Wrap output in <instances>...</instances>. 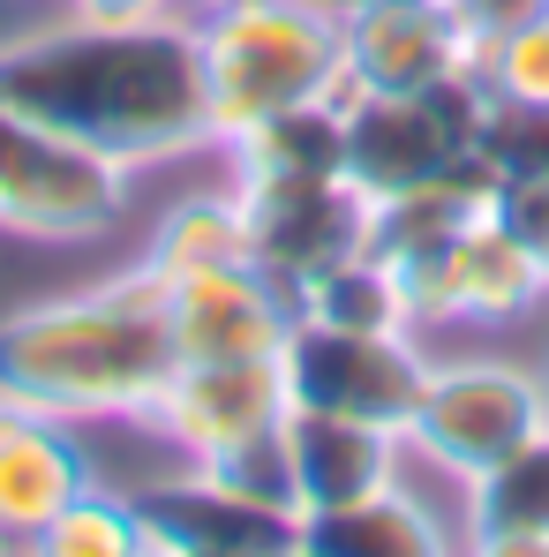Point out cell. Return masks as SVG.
Here are the masks:
<instances>
[{
    "instance_id": "obj_19",
    "label": "cell",
    "mask_w": 549,
    "mask_h": 557,
    "mask_svg": "<svg viewBox=\"0 0 549 557\" xmlns=\"http://www.w3.org/2000/svg\"><path fill=\"white\" fill-rule=\"evenodd\" d=\"M301 317L309 324H332V332H414V309H407V286L391 264H376V257H347V264H332V272L316 278V286H301ZM422 339V332H414Z\"/></svg>"
},
{
    "instance_id": "obj_2",
    "label": "cell",
    "mask_w": 549,
    "mask_h": 557,
    "mask_svg": "<svg viewBox=\"0 0 549 557\" xmlns=\"http://www.w3.org/2000/svg\"><path fill=\"white\" fill-rule=\"evenodd\" d=\"M174 370L166 286L144 264L0 317V392L76 430L151 414Z\"/></svg>"
},
{
    "instance_id": "obj_25",
    "label": "cell",
    "mask_w": 549,
    "mask_h": 557,
    "mask_svg": "<svg viewBox=\"0 0 549 557\" xmlns=\"http://www.w3.org/2000/svg\"><path fill=\"white\" fill-rule=\"evenodd\" d=\"M76 23H182L196 0H61Z\"/></svg>"
},
{
    "instance_id": "obj_10",
    "label": "cell",
    "mask_w": 549,
    "mask_h": 557,
    "mask_svg": "<svg viewBox=\"0 0 549 557\" xmlns=\"http://www.w3.org/2000/svg\"><path fill=\"white\" fill-rule=\"evenodd\" d=\"M249 211V249L257 264L301 301V286L369 249V196L347 174L339 182H234Z\"/></svg>"
},
{
    "instance_id": "obj_26",
    "label": "cell",
    "mask_w": 549,
    "mask_h": 557,
    "mask_svg": "<svg viewBox=\"0 0 549 557\" xmlns=\"http://www.w3.org/2000/svg\"><path fill=\"white\" fill-rule=\"evenodd\" d=\"M459 557H549V535H466Z\"/></svg>"
},
{
    "instance_id": "obj_1",
    "label": "cell",
    "mask_w": 549,
    "mask_h": 557,
    "mask_svg": "<svg viewBox=\"0 0 549 557\" xmlns=\"http://www.w3.org/2000/svg\"><path fill=\"white\" fill-rule=\"evenodd\" d=\"M0 106L91 144L113 166H159L211 144L203 61L182 23H46L0 46Z\"/></svg>"
},
{
    "instance_id": "obj_15",
    "label": "cell",
    "mask_w": 549,
    "mask_h": 557,
    "mask_svg": "<svg viewBox=\"0 0 549 557\" xmlns=\"http://www.w3.org/2000/svg\"><path fill=\"white\" fill-rule=\"evenodd\" d=\"M278 467H286L294 512L309 520V512H339V505H362L376 490H391L407 474V437L354 422V414H332V407H286Z\"/></svg>"
},
{
    "instance_id": "obj_20",
    "label": "cell",
    "mask_w": 549,
    "mask_h": 557,
    "mask_svg": "<svg viewBox=\"0 0 549 557\" xmlns=\"http://www.w3.org/2000/svg\"><path fill=\"white\" fill-rule=\"evenodd\" d=\"M466 535H549V430L466 482Z\"/></svg>"
},
{
    "instance_id": "obj_21",
    "label": "cell",
    "mask_w": 549,
    "mask_h": 557,
    "mask_svg": "<svg viewBox=\"0 0 549 557\" xmlns=\"http://www.w3.org/2000/svg\"><path fill=\"white\" fill-rule=\"evenodd\" d=\"M38 557H159V535H151L136 490L91 482V490L38 535Z\"/></svg>"
},
{
    "instance_id": "obj_9",
    "label": "cell",
    "mask_w": 549,
    "mask_h": 557,
    "mask_svg": "<svg viewBox=\"0 0 549 557\" xmlns=\"http://www.w3.org/2000/svg\"><path fill=\"white\" fill-rule=\"evenodd\" d=\"M278 362H286L294 407H332V414H354V422L407 437L422 384H429V339H414V332H332V324L301 317Z\"/></svg>"
},
{
    "instance_id": "obj_7",
    "label": "cell",
    "mask_w": 549,
    "mask_h": 557,
    "mask_svg": "<svg viewBox=\"0 0 549 557\" xmlns=\"http://www.w3.org/2000/svg\"><path fill=\"white\" fill-rule=\"evenodd\" d=\"M128 211V166L0 106V234L15 242H98Z\"/></svg>"
},
{
    "instance_id": "obj_23",
    "label": "cell",
    "mask_w": 549,
    "mask_h": 557,
    "mask_svg": "<svg viewBox=\"0 0 549 557\" xmlns=\"http://www.w3.org/2000/svg\"><path fill=\"white\" fill-rule=\"evenodd\" d=\"M482 159H489L497 188L504 182H549V113L497 106L489 128H482Z\"/></svg>"
},
{
    "instance_id": "obj_14",
    "label": "cell",
    "mask_w": 549,
    "mask_h": 557,
    "mask_svg": "<svg viewBox=\"0 0 549 557\" xmlns=\"http://www.w3.org/2000/svg\"><path fill=\"white\" fill-rule=\"evenodd\" d=\"M347 91L369 98H422L466 76V30L452 0H362L339 23Z\"/></svg>"
},
{
    "instance_id": "obj_29",
    "label": "cell",
    "mask_w": 549,
    "mask_h": 557,
    "mask_svg": "<svg viewBox=\"0 0 549 557\" xmlns=\"http://www.w3.org/2000/svg\"><path fill=\"white\" fill-rule=\"evenodd\" d=\"M286 557H309V550H286Z\"/></svg>"
},
{
    "instance_id": "obj_8",
    "label": "cell",
    "mask_w": 549,
    "mask_h": 557,
    "mask_svg": "<svg viewBox=\"0 0 549 557\" xmlns=\"http://www.w3.org/2000/svg\"><path fill=\"white\" fill-rule=\"evenodd\" d=\"M294 392H286V362L257 355V362H182L166 376V392L151 399V430L182 467H234L278 445Z\"/></svg>"
},
{
    "instance_id": "obj_27",
    "label": "cell",
    "mask_w": 549,
    "mask_h": 557,
    "mask_svg": "<svg viewBox=\"0 0 549 557\" xmlns=\"http://www.w3.org/2000/svg\"><path fill=\"white\" fill-rule=\"evenodd\" d=\"M535 384H542V407H549V347L535 355Z\"/></svg>"
},
{
    "instance_id": "obj_24",
    "label": "cell",
    "mask_w": 549,
    "mask_h": 557,
    "mask_svg": "<svg viewBox=\"0 0 549 557\" xmlns=\"http://www.w3.org/2000/svg\"><path fill=\"white\" fill-rule=\"evenodd\" d=\"M497 211L520 226V242L542 257V272H549V182H504L497 188Z\"/></svg>"
},
{
    "instance_id": "obj_11",
    "label": "cell",
    "mask_w": 549,
    "mask_h": 557,
    "mask_svg": "<svg viewBox=\"0 0 549 557\" xmlns=\"http://www.w3.org/2000/svg\"><path fill=\"white\" fill-rule=\"evenodd\" d=\"M159 286H166L174 362H257V355H286V339L301 324V301L264 264H226V272L159 278Z\"/></svg>"
},
{
    "instance_id": "obj_16",
    "label": "cell",
    "mask_w": 549,
    "mask_h": 557,
    "mask_svg": "<svg viewBox=\"0 0 549 557\" xmlns=\"http://www.w3.org/2000/svg\"><path fill=\"white\" fill-rule=\"evenodd\" d=\"M301 550L309 557H459V520H437L399 474L391 490H376L362 505L309 512Z\"/></svg>"
},
{
    "instance_id": "obj_6",
    "label": "cell",
    "mask_w": 549,
    "mask_h": 557,
    "mask_svg": "<svg viewBox=\"0 0 549 557\" xmlns=\"http://www.w3.org/2000/svg\"><path fill=\"white\" fill-rule=\"evenodd\" d=\"M347 182L369 203L407 196V188L452 174L459 159L482 151V128L497 113V98L482 91V76H452L422 98H369L347 91Z\"/></svg>"
},
{
    "instance_id": "obj_12",
    "label": "cell",
    "mask_w": 549,
    "mask_h": 557,
    "mask_svg": "<svg viewBox=\"0 0 549 557\" xmlns=\"http://www.w3.org/2000/svg\"><path fill=\"white\" fill-rule=\"evenodd\" d=\"M98 482L91 430L38 414L0 392V557L38 550V535Z\"/></svg>"
},
{
    "instance_id": "obj_13",
    "label": "cell",
    "mask_w": 549,
    "mask_h": 557,
    "mask_svg": "<svg viewBox=\"0 0 549 557\" xmlns=\"http://www.w3.org/2000/svg\"><path fill=\"white\" fill-rule=\"evenodd\" d=\"M136 497H144L151 535L182 543V550H219V557L301 550V512L264 497V490H249V482H234V474H219V467H166Z\"/></svg>"
},
{
    "instance_id": "obj_4",
    "label": "cell",
    "mask_w": 549,
    "mask_h": 557,
    "mask_svg": "<svg viewBox=\"0 0 549 557\" xmlns=\"http://www.w3.org/2000/svg\"><path fill=\"white\" fill-rule=\"evenodd\" d=\"M549 430L535 362L497 347H429V384L407 422V460H429L445 482H474Z\"/></svg>"
},
{
    "instance_id": "obj_18",
    "label": "cell",
    "mask_w": 549,
    "mask_h": 557,
    "mask_svg": "<svg viewBox=\"0 0 549 557\" xmlns=\"http://www.w3.org/2000/svg\"><path fill=\"white\" fill-rule=\"evenodd\" d=\"M226 264H257L241 188L188 196V203H174L151 226V249H144V272L151 278H196V272H226Z\"/></svg>"
},
{
    "instance_id": "obj_3",
    "label": "cell",
    "mask_w": 549,
    "mask_h": 557,
    "mask_svg": "<svg viewBox=\"0 0 549 557\" xmlns=\"http://www.w3.org/2000/svg\"><path fill=\"white\" fill-rule=\"evenodd\" d=\"M196 61H203V106L211 144L249 136L286 106L347 98V53L339 23L309 0H196L188 8Z\"/></svg>"
},
{
    "instance_id": "obj_5",
    "label": "cell",
    "mask_w": 549,
    "mask_h": 557,
    "mask_svg": "<svg viewBox=\"0 0 549 557\" xmlns=\"http://www.w3.org/2000/svg\"><path fill=\"white\" fill-rule=\"evenodd\" d=\"M399 286H407L414 332L429 347H445V339H504V332L535 324L549 309L542 257L520 242V226L497 203L474 226H459L445 249L399 264Z\"/></svg>"
},
{
    "instance_id": "obj_22",
    "label": "cell",
    "mask_w": 549,
    "mask_h": 557,
    "mask_svg": "<svg viewBox=\"0 0 549 557\" xmlns=\"http://www.w3.org/2000/svg\"><path fill=\"white\" fill-rule=\"evenodd\" d=\"M482 91L497 106H527V113H549V8L512 23L489 53H482Z\"/></svg>"
},
{
    "instance_id": "obj_17",
    "label": "cell",
    "mask_w": 549,
    "mask_h": 557,
    "mask_svg": "<svg viewBox=\"0 0 549 557\" xmlns=\"http://www.w3.org/2000/svg\"><path fill=\"white\" fill-rule=\"evenodd\" d=\"M234 182H339L347 174V106L316 98V106H286L272 121H257L249 136L226 144Z\"/></svg>"
},
{
    "instance_id": "obj_28",
    "label": "cell",
    "mask_w": 549,
    "mask_h": 557,
    "mask_svg": "<svg viewBox=\"0 0 549 557\" xmlns=\"http://www.w3.org/2000/svg\"><path fill=\"white\" fill-rule=\"evenodd\" d=\"M159 557H219V550H182V543H159Z\"/></svg>"
}]
</instances>
